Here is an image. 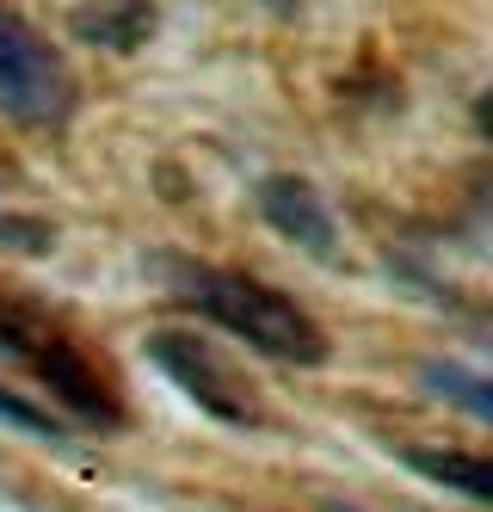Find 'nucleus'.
<instances>
[{
	"label": "nucleus",
	"mask_w": 493,
	"mask_h": 512,
	"mask_svg": "<svg viewBox=\"0 0 493 512\" xmlns=\"http://www.w3.org/2000/svg\"><path fill=\"white\" fill-rule=\"evenodd\" d=\"M167 284L185 309L210 315L222 334H235L241 346L278 358V364H327V327L302 309L296 297H284L278 284H265L253 272H229V266H198V260H173Z\"/></svg>",
	"instance_id": "obj_1"
},
{
	"label": "nucleus",
	"mask_w": 493,
	"mask_h": 512,
	"mask_svg": "<svg viewBox=\"0 0 493 512\" xmlns=\"http://www.w3.org/2000/svg\"><path fill=\"white\" fill-rule=\"evenodd\" d=\"M407 463L420 469L426 482L463 494V500H475V506L493 500V469H487V457H475V451H407Z\"/></svg>",
	"instance_id": "obj_7"
},
{
	"label": "nucleus",
	"mask_w": 493,
	"mask_h": 512,
	"mask_svg": "<svg viewBox=\"0 0 493 512\" xmlns=\"http://www.w3.org/2000/svg\"><path fill=\"white\" fill-rule=\"evenodd\" d=\"M0 241L19 247V253H50L56 229H50V223H37V216H25V210H13L7 192H0Z\"/></svg>",
	"instance_id": "obj_10"
},
{
	"label": "nucleus",
	"mask_w": 493,
	"mask_h": 512,
	"mask_svg": "<svg viewBox=\"0 0 493 512\" xmlns=\"http://www.w3.org/2000/svg\"><path fill=\"white\" fill-rule=\"evenodd\" d=\"M259 216L272 223L284 241H296L302 253H315V260H327V253L339 247V223H333V210L327 198L309 186V179H296V173H265L259 179V192H253Z\"/></svg>",
	"instance_id": "obj_5"
},
{
	"label": "nucleus",
	"mask_w": 493,
	"mask_h": 512,
	"mask_svg": "<svg viewBox=\"0 0 493 512\" xmlns=\"http://www.w3.org/2000/svg\"><path fill=\"white\" fill-rule=\"evenodd\" d=\"M142 346H148V358H155V371H161L185 401H192V408H204L210 420L235 426V432H259V426H265L259 389H253L204 334H185V327H155Z\"/></svg>",
	"instance_id": "obj_4"
},
{
	"label": "nucleus",
	"mask_w": 493,
	"mask_h": 512,
	"mask_svg": "<svg viewBox=\"0 0 493 512\" xmlns=\"http://www.w3.org/2000/svg\"><path fill=\"white\" fill-rule=\"evenodd\" d=\"M0 346L25 364L74 420H87V426H118L124 420L118 401H111V389H105V377L81 358V346H74L62 327H50L44 315H31L25 303H13V297H0Z\"/></svg>",
	"instance_id": "obj_3"
},
{
	"label": "nucleus",
	"mask_w": 493,
	"mask_h": 512,
	"mask_svg": "<svg viewBox=\"0 0 493 512\" xmlns=\"http://www.w3.org/2000/svg\"><path fill=\"white\" fill-rule=\"evenodd\" d=\"M420 389L450 401V408H463L469 420H493V383L481 371H463V364H450V358H432V364H420Z\"/></svg>",
	"instance_id": "obj_8"
},
{
	"label": "nucleus",
	"mask_w": 493,
	"mask_h": 512,
	"mask_svg": "<svg viewBox=\"0 0 493 512\" xmlns=\"http://www.w3.org/2000/svg\"><path fill=\"white\" fill-rule=\"evenodd\" d=\"M265 7H272V13H296V0H265Z\"/></svg>",
	"instance_id": "obj_11"
},
{
	"label": "nucleus",
	"mask_w": 493,
	"mask_h": 512,
	"mask_svg": "<svg viewBox=\"0 0 493 512\" xmlns=\"http://www.w3.org/2000/svg\"><path fill=\"white\" fill-rule=\"evenodd\" d=\"M327 512H346V506H327Z\"/></svg>",
	"instance_id": "obj_12"
},
{
	"label": "nucleus",
	"mask_w": 493,
	"mask_h": 512,
	"mask_svg": "<svg viewBox=\"0 0 493 512\" xmlns=\"http://www.w3.org/2000/svg\"><path fill=\"white\" fill-rule=\"evenodd\" d=\"M74 105H81V81H74L68 56L25 13L0 7V118L56 136L68 130Z\"/></svg>",
	"instance_id": "obj_2"
},
{
	"label": "nucleus",
	"mask_w": 493,
	"mask_h": 512,
	"mask_svg": "<svg viewBox=\"0 0 493 512\" xmlns=\"http://www.w3.org/2000/svg\"><path fill=\"white\" fill-rule=\"evenodd\" d=\"M74 38L93 44V50H111V56H130L155 38V0H87L74 7Z\"/></svg>",
	"instance_id": "obj_6"
},
{
	"label": "nucleus",
	"mask_w": 493,
	"mask_h": 512,
	"mask_svg": "<svg viewBox=\"0 0 493 512\" xmlns=\"http://www.w3.org/2000/svg\"><path fill=\"white\" fill-rule=\"evenodd\" d=\"M0 420H7L13 432H25V438H44V445H68V426H62L50 408H37L31 395L0 389Z\"/></svg>",
	"instance_id": "obj_9"
}]
</instances>
